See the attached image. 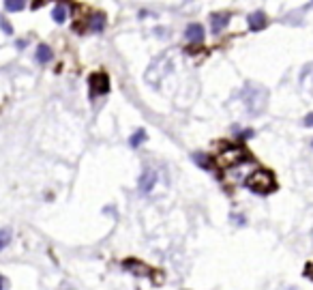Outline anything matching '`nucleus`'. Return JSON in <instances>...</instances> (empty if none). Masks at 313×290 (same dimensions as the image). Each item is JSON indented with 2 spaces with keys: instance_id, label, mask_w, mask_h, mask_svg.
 Here are the masks:
<instances>
[{
  "instance_id": "1",
  "label": "nucleus",
  "mask_w": 313,
  "mask_h": 290,
  "mask_svg": "<svg viewBox=\"0 0 313 290\" xmlns=\"http://www.w3.org/2000/svg\"><path fill=\"white\" fill-rule=\"evenodd\" d=\"M247 187L256 193H268L270 189H275V178L268 170H258L247 178Z\"/></svg>"
},
{
  "instance_id": "11",
  "label": "nucleus",
  "mask_w": 313,
  "mask_h": 290,
  "mask_svg": "<svg viewBox=\"0 0 313 290\" xmlns=\"http://www.w3.org/2000/svg\"><path fill=\"white\" fill-rule=\"evenodd\" d=\"M5 9L11 11V13H17V11L24 9V0H5Z\"/></svg>"
},
{
  "instance_id": "7",
  "label": "nucleus",
  "mask_w": 313,
  "mask_h": 290,
  "mask_svg": "<svg viewBox=\"0 0 313 290\" xmlns=\"http://www.w3.org/2000/svg\"><path fill=\"white\" fill-rule=\"evenodd\" d=\"M245 153L243 151H240V149H230V151H225L223 153V157H221V159H223V164H227V166H232V164H236V161H240V159H245Z\"/></svg>"
},
{
  "instance_id": "13",
  "label": "nucleus",
  "mask_w": 313,
  "mask_h": 290,
  "mask_svg": "<svg viewBox=\"0 0 313 290\" xmlns=\"http://www.w3.org/2000/svg\"><path fill=\"white\" fill-rule=\"evenodd\" d=\"M9 241H11V230L9 228H3V230H0V251L9 245Z\"/></svg>"
},
{
  "instance_id": "12",
  "label": "nucleus",
  "mask_w": 313,
  "mask_h": 290,
  "mask_svg": "<svg viewBox=\"0 0 313 290\" xmlns=\"http://www.w3.org/2000/svg\"><path fill=\"white\" fill-rule=\"evenodd\" d=\"M144 140H146V131H144V129H138L135 134H133V138H131V147H133V149L140 147Z\"/></svg>"
},
{
  "instance_id": "18",
  "label": "nucleus",
  "mask_w": 313,
  "mask_h": 290,
  "mask_svg": "<svg viewBox=\"0 0 313 290\" xmlns=\"http://www.w3.org/2000/svg\"><path fill=\"white\" fill-rule=\"evenodd\" d=\"M311 118H313V116H311V114H307V118H305V125H307V127L311 125Z\"/></svg>"
},
{
  "instance_id": "9",
  "label": "nucleus",
  "mask_w": 313,
  "mask_h": 290,
  "mask_svg": "<svg viewBox=\"0 0 313 290\" xmlns=\"http://www.w3.org/2000/svg\"><path fill=\"white\" fill-rule=\"evenodd\" d=\"M67 7L65 5H56L54 7V11H52V20L56 22V24H65L67 22Z\"/></svg>"
},
{
  "instance_id": "4",
  "label": "nucleus",
  "mask_w": 313,
  "mask_h": 290,
  "mask_svg": "<svg viewBox=\"0 0 313 290\" xmlns=\"http://www.w3.org/2000/svg\"><path fill=\"white\" fill-rule=\"evenodd\" d=\"M227 24H230V13H212L210 15V30L214 34H219Z\"/></svg>"
},
{
  "instance_id": "16",
  "label": "nucleus",
  "mask_w": 313,
  "mask_h": 290,
  "mask_svg": "<svg viewBox=\"0 0 313 290\" xmlns=\"http://www.w3.org/2000/svg\"><path fill=\"white\" fill-rule=\"evenodd\" d=\"M251 136H253V131H251V129H245V131H240V140H247V138H251Z\"/></svg>"
},
{
  "instance_id": "3",
  "label": "nucleus",
  "mask_w": 313,
  "mask_h": 290,
  "mask_svg": "<svg viewBox=\"0 0 313 290\" xmlns=\"http://www.w3.org/2000/svg\"><path fill=\"white\" fill-rule=\"evenodd\" d=\"M185 39L193 45H200L204 41V26L202 24H189L185 30Z\"/></svg>"
},
{
  "instance_id": "5",
  "label": "nucleus",
  "mask_w": 313,
  "mask_h": 290,
  "mask_svg": "<svg viewBox=\"0 0 313 290\" xmlns=\"http://www.w3.org/2000/svg\"><path fill=\"white\" fill-rule=\"evenodd\" d=\"M156 183V172L154 170H144L142 176H140V191L148 193Z\"/></svg>"
},
{
  "instance_id": "8",
  "label": "nucleus",
  "mask_w": 313,
  "mask_h": 290,
  "mask_svg": "<svg viewBox=\"0 0 313 290\" xmlns=\"http://www.w3.org/2000/svg\"><path fill=\"white\" fill-rule=\"evenodd\" d=\"M103 28H105V15L103 13H94L90 17V30L92 32H103Z\"/></svg>"
},
{
  "instance_id": "17",
  "label": "nucleus",
  "mask_w": 313,
  "mask_h": 290,
  "mask_svg": "<svg viewBox=\"0 0 313 290\" xmlns=\"http://www.w3.org/2000/svg\"><path fill=\"white\" fill-rule=\"evenodd\" d=\"M5 288H7V282H5V277L0 275V290H5Z\"/></svg>"
},
{
  "instance_id": "15",
  "label": "nucleus",
  "mask_w": 313,
  "mask_h": 290,
  "mask_svg": "<svg viewBox=\"0 0 313 290\" xmlns=\"http://www.w3.org/2000/svg\"><path fill=\"white\" fill-rule=\"evenodd\" d=\"M0 28H3L5 34H13V26H11V24L5 17H0Z\"/></svg>"
},
{
  "instance_id": "14",
  "label": "nucleus",
  "mask_w": 313,
  "mask_h": 290,
  "mask_svg": "<svg viewBox=\"0 0 313 290\" xmlns=\"http://www.w3.org/2000/svg\"><path fill=\"white\" fill-rule=\"evenodd\" d=\"M193 161H195V164H200L202 168H206V170L210 168V159H208L206 155H202V153H195V155H193Z\"/></svg>"
},
{
  "instance_id": "2",
  "label": "nucleus",
  "mask_w": 313,
  "mask_h": 290,
  "mask_svg": "<svg viewBox=\"0 0 313 290\" xmlns=\"http://www.w3.org/2000/svg\"><path fill=\"white\" fill-rule=\"evenodd\" d=\"M90 90L92 95H105L110 90V82H107V76L105 74H94L90 78Z\"/></svg>"
},
{
  "instance_id": "6",
  "label": "nucleus",
  "mask_w": 313,
  "mask_h": 290,
  "mask_svg": "<svg viewBox=\"0 0 313 290\" xmlns=\"http://www.w3.org/2000/svg\"><path fill=\"white\" fill-rule=\"evenodd\" d=\"M266 13H262V11H256V13H251L249 15V28L253 30V32H260L262 28H266Z\"/></svg>"
},
{
  "instance_id": "10",
  "label": "nucleus",
  "mask_w": 313,
  "mask_h": 290,
  "mask_svg": "<svg viewBox=\"0 0 313 290\" xmlns=\"http://www.w3.org/2000/svg\"><path fill=\"white\" fill-rule=\"evenodd\" d=\"M52 56H54V54H52V50H50L47 45H39V47H37V54H34V58H37L39 63H50Z\"/></svg>"
}]
</instances>
